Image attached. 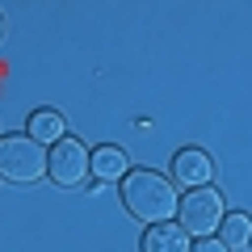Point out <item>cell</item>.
Listing matches in <instances>:
<instances>
[{"mask_svg": "<svg viewBox=\"0 0 252 252\" xmlns=\"http://www.w3.org/2000/svg\"><path fill=\"white\" fill-rule=\"evenodd\" d=\"M122 202H126V210H130L139 223H152V227L168 223V219L177 215V206H181L172 181L160 177V172H152V168L126 172V181H122Z\"/></svg>", "mask_w": 252, "mask_h": 252, "instance_id": "cell-1", "label": "cell"}, {"mask_svg": "<svg viewBox=\"0 0 252 252\" xmlns=\"http://www.w3.org/2000/svg\"><path fill=\"white\" fill-rule=\"evenodd\" d=\"M46 172V156L42 143L30 135H4L0 139V177L13 185H34Z\"/></svg>", "mask_w": 252, "mask_h": 252, "instance_id": "cell-2", "label": "cell"}, {"mask_svg": "<svg viewBox=\"0 0 252 252\" xmlns=\"http://www.w3.org/2000/svg\"><path fill=\"white\" fill-rule=\"evenodd\" d=\"M177 219H181V231L185 235H202L206 240L210 231H219V223L227 219L223 210V193L215 185H202V189H189L177 206Z\"/></svg>", "mask_w": 252, "mask_h": 252, "instance_id": "cell-3", "label": "cell"}, {"mask_svg": "<svg viewBox=\"0 0 252 252\" xmlns=\"http://www.w3.org/2000/svg\"><path fill=\"white\" fill-rule=\"evenodd\" d=\"M46 177L63 189H76L93 177V152H84L80 139H63V143L51 147L46 156Z\"/></svg>", "mask_w": 252, "mask_h": 252, "instance_id": "cell-4", "label": "cell"}, {"mask_svg": "<svg viewBox=\"0 0 252 252\" xmlns=\"http://www.w3.org/2000/svg\"><path fill=\"white\" fill-rule=\"evenodd\" d=\"M172 177H177L181 185H189V189H202L215 177V164H210V156L202 152V147H185V152H177V160H172Z\"/></svg>", "mask_w": 252, "mask_h": 252, "instance_id": "cell-5", "label": "cell"}, {"mask_svg": "<svg viewBox=\"0 0 252 252\" xmlns=\"http://www.w3.org/2000/svg\"><path fill=\"white\" fill-rule=\"evenodd\" d=\"M126 152L122 147H97L93 152V177H97V185H109V181H126Z\"/></svg>", "mask_w": 252, "mask_h": 252, "instance_id": "cell-6", "label": "cell"}, {"mask_svg": "<svg viewBox=\"0 0 252 252\" xmlns=\"http://www.w3.org/2000/svg\"><path fill=\"white\" fill-rule=\"evenodd\" d=\"M189 235L172 223H160V227H147L143 231V252H189Z\"/></svg>", "mask_w": 252, "mask_h": 252, "instance_id": "cell-7", "label": "cell"}, {"mask_svg": "<svg viewBox=\"0 0 252 252\" xmlns=\"http://www.w3.org/2000/svg\"><path fill=\"white\" fill-rule=\"evenodd\" d=\"M26 130H30V139H38V143H51V147L67 139V135H63V118L55 114V109H34Z\"/></svg>", "mask_w": 252, "mask_h": 252, "instance_id": "cell-8", "label": "cell"}, {"mask_svg": "<svg viewBox=\"0 0 252 252\" xmlns=\"http://www.w3.org/2000/svg\"><path fill=\"white\" fill-rule=\"evenodd\" d=\"M219 240H223L227 248H244V244L252 240V219L244 215V210H231V215L219 223Z\"/></svg>", "mask_w": 252, "mask_h": 252, "instance_id": "cell-9", "label": "cell"}, {"mask_svg": "<svg viewBox=\"0 0 252 252\" xmlns=\"http://www.w3.org/2000/svg\"><path fill=\"white\" fill-rule=\"evenodd\" d=\"M189 252H227V244H223V240H210V235H206V240H198Z\"/></svg>", "mask_w": 252, "mask_h": 252, "instance_id": "cell-10", "label": "cell"}, {"mask_svg": "<svg viewBox=\"0 0 252 252\" xmlns=\"http://www.w3.org/2000/svg\"><path fill=\"white\" fill-rule=\"evenodd\" d=\"M0 30H4V21H0Z\"/></svg>", "mask_w": 252, "mask_h": 252, "instance_id": "cell-11", "label": "cell"}, {"mask_svg": "<svg viewBox=\"0 0 252 252\" xmlns=\"http://www.w3.org/2000/svg\"><path fill=\"white\" fill-rule=\"evenodd\" d=\"M248 248H252V240H248Z\"/></svg>", "mask_w": 252, "mask_h": 252, "instance_id": "cell-12", "label": "cell"}]
</instances>
